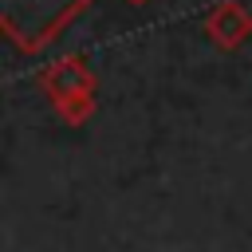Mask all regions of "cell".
<instances>
[{
	"instance_id": "obj_1",
	"label": "cell",
	"mask_w": 252,
	"mask_h": 252,
	"mask_svg": "<svg viewBox=\"0 0 252 252\" xmlns=\"http://www.w3.org/2000/svg\"><path fill=\"white\" fill-rule=\"evenodd\" d=\"M83 0H4V24L24 43H43Z\"/></svg>"
}]
</instances>
